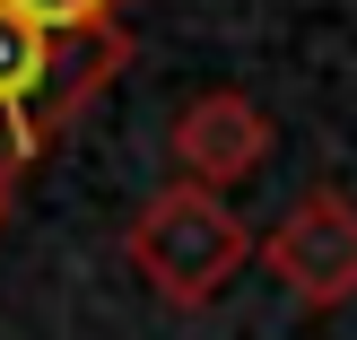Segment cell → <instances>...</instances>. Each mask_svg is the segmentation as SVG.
Masks as SVG:
<instances>
[{"label": "cell", "mask_w": 357, "mask_h": 340, "mask_svg": "<svg viewBox=\"0 0 357 340\" xmlns=\"http://www.w3.org/2000/svg\"><path fill=\"white\" fill-rule=\"evenodd\" d=\"M131 271L149 279L166 306H209L227 279L253 262V227L236 219L227 192H201V184H166L139 201L131 236H122Z\"/></svg>", "instance_id": "obj_2"}, {"label": "cell", "mask_w": 357, "mask_h": 340, "mask_svg": "<svg viewBox=\"0 0 357 340\" xmlns=\"http://www.w3.org/2000/svg\"><path fill=\"white\" fill-rule=\"evenodd\" d=\"M271 114H261L244 87H201V96H183L174 105V122H166V149H174V166H183V184H201V192H236L244 175H261L271 166Z\"/></svg>", "instance_id": "obj_4"}, {"label": "cell", "mask_w": 357, "mask_h": 340, "mask_svg": "<svg viewBox=\"0 0 357 340\" xmlns=\"http://www.w3.org/2000/svg\"><path fill=\"white\" fill-rule=\"evenodd\" d=\"M26 27H44L52 44H79V35H96V27H114V0H9Z\"/></svg>", "instance_id": "obj_5"}, {"label": "cell", "mask_w": 357, "mask_h": 340, "mask_svg": "<svg viewBox=\"0 0 357 340\" xmlns=\"http://www.w3.org/2000/svg\"><path fill=\"white\" fill-rule=\"evenodd\" d=\"M122 52H131L122 35H105L96 52L52 44L44 27H26V17L0 0V184H17V175L35 166L44 131H52V122H70L105 79H114Z\"/></svg>", "instance_id": "obj_1"}, {"label": "cell", "mask_w": 357, "mask_h": 340, "mask_svg": "<svg viewBox=\"0 0 357 340\" xmlns=\"http://www.w3.org/2000/svg\"><path fill=\"white\" fill-rule=\"evenodd\" d=\"M261 271L296 297V306L331 314L357 297V201L340 184H314L279 209V227L261 236Z\"/></svg>", "instance_id": "obj_3"}, {"label": "cell", "mask_w": 357, "mask_h": 340, "mask_svg": "<svg viewBox=\"0 0 357 340\" xmlns=\"http://www.w3.org/2000/svg\"><path fill=\"white\" fill-rule=\"evenodd\" d=\"M0 219H9V184H0Z\"/></svg>", "instance_id": "obj_6"}]
</instances>
